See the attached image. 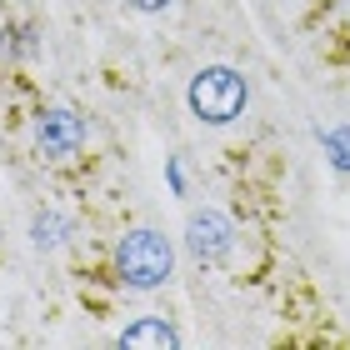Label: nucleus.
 <instances>
[{
  "label": "nucleus",
  "instance_id": "obj_2",
  "mask_svg": "<svg viewBox=\"0 0 350 350\" xmlns=\"http://www.w3.org/2000/svg\"><path fill=\"white\" fill-rule=\"evenodd\" d=\"M190 110L205 120V125H226L245 110V81L241 70L230 66H205L196 81H190Z\"/></svg>",
  "mask_w": 350,
  "mask_h": 350
},
{
  "label": "nucleus",
  "instance_id": "obj_5",
  "mask_svg": "<svg viewBox=\"0 0 350 350\" xmlns=\"http://www.w3.org/2000/svg\"><path fill=\"white\" fill-rule=\"evenodd\" d=\"M120 345H175V330L161 325V321H140L120 336Z\"/></svg>",
  "mask_w": 350,
  "mask_h": 350
},
{
  "label": "nucleus",
  "instance_id": "obj_6",
  "mask_svg": "<svg viewBox=\"0 0 350 350\" xmlns=\"http://www.w3.org/2000/svg\"><path fill=\"white\" fill-rule=\"evenodd\" d=\"M325 150L336 155L340 170H350V131H330V135H325Z\"/></svg>",
  "mask_w": 350,
  "mask_h": 350
},
{
  "label": "nucleus",
  "instance_id": "obj_3",
  "mask_svg": "<svg viewBox=\"0 0 350 350\" xmlns=\"http://www.w3.org/2000/svg\"><path fill=\"white\" fill-rule=\"evenodd\" d=\"M36 140H40V150H45V155L66 161V155L81 150L85 125H81V116H70V110H45L40 125H36Z\"/></svg>",
  "mask_w": 350,
  "mask_h": 350
},
{
  "label": "nucleus",
  "instance_id": "obj_7",
  "mask_svg": "<svg viewBox=\"0 0 350 350\" xmlns=\"http://www.w3.org/2000/svg\"><path fill=\"white\" fill-rule=\"evenodd\" d=\"M125 5H135V10H165L170 0H125Z\"/></svg>",
  "mask_w": 350,
  "mask_h": 350
},
{
  "label": "nucleus",
  "instance_id": "obj_1",
  "mask_svg": "<svg viewBox=\"0 0 350 350\" xmlns=\"http://www.w3.org/2000/svg\"><path fill=\"white\" fill-rule=\"evenodd\" d=\"M170 265H175V256H170L165 235H155V230H131L116 245V270H120L125 285H135V291H150V285L170 280Z\"/></svg>",
  "mask_w": 350,
  "mask_h": 350
},
{
  "label": "nucleus",
  "instance_id": "obj_4",
  "mask_svg": "<svg viewBox=\"0 0 350 350\" xmlns=\"http://www.w3.org/2000/svg\"><path fill=\"white\" fill-rule=\"evenodd\" d=\"M185 235H190V250H196L200 260H220L230 250V220L220 211H196L190 226H185Z\"/></svg>",
  "mask_w": 350,
  "mask_h": 350
}]
</instances>
